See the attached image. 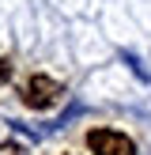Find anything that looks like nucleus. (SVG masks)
I'll return each mask as SVG.
<instances>
[{
    "label": "nucleus",
    "instance_id": "f257e3e1",
    "mask_svg": "<svg viewBox=\"0 0 151 155\" xmlns=\"http://www.w3.org/2000/svg\"><path fill=\"white\" fill-rule=\"evenodd\" d=\"M60 95H64V87H60L53 76H42L34 72L27 80V91H23V102L30 106V110H53V106L60 102Z\"/></svg>",
    "mask_w": 151,
    "mask_h": 155
},
{
    "label": "nucleus",
    "instance_id": "20e7f679",
    "mask_svg": "<svg viewBox=\"0 0 151 155\" xmlns=\"http://www.w3.org/2000/svg\"><path fill=\"white\" fill-rule=\"evenodd\" d=\"M0 155H23L19 144H0Z\"/></svg>",
    "mask_w": 151,
    "mask_h": 155
},
{
    "label": "nucleus",
    "instance_id": "7ed1b4c3",
    "mask_svg": "<svg viewBox=\"0 0 151 155\" xmlns=\"http://www.w3.org/2000/svg\"><path fill=\"white\" fill-rule=\"evenodd\" d=\"M8 76H11V64H8V61L0 57V87H4V83H8Z\"/></svg>",
    "mask_w": 151,
    "mask_h": 155
},
{
    "label": "nucleus",
    "instance_id": "f03ea898",
    "mask_svg": "<svg viewBox=\"0 0 151 155\" xmlns=\"http://www.w3.org/2000/svg\"><path fill=\"white\" fill-rule=\"evenodd\" d=\"M87 151L91 155H136V144L125 133H117V129H91Z\"/></svg>",
    "mask_w": 151,
    "mask_h": 155
},
{
    "label": "nucleus",
    "instance_id": "39448f33",
    "mask_svg": "<svg viewBox=\"0 0 151 155\" xmlns=\"http://www.w3.org/2000/svg\"><path fill=\"white\" fill-rule=\"evenodd\" d=\"M68 155H72V151H68Z\"/></svg>",
    "mask_w": 151,
    "mask_h": 155
}]
</instances>
